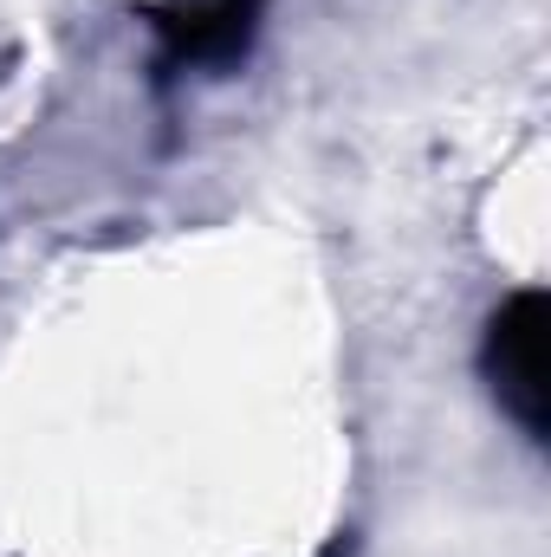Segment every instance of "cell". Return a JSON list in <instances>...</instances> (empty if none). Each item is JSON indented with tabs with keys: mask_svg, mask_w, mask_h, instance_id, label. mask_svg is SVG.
<instances>
[{
	"mask_svg": "<svg viewBox=\"0 0 551 557\" xmlns=\"http://www.w3.org/2000/svg\"><path fill=\"white\" fill-rule=\"evenodd\" d=\"M546 331H551L546 292H513L487 324V376H493L506 416L532 441H546Z\"/></svg>",
	"mask_w": 551,
	"mask_h": 557,
	"instance_id": "6da1fadb",
	"label": "cell"
},
{
	"mask_svg": "<svg viewBox=\"0 0 551 557\" xmlns=\"http://www.w3.org/2000/svg\"><path fill=\"white\" fill-rule=\"evenodd\" d=\"M260 7H267V0H175V7H156L149 26H156V39H162V72L234 65V59L254 46Z\"/></svg>",
	"mask_w": 551,
	"mask_h": 557,
	"instance_id": "7a4b0ae2",
	"label": "cell"
}]
</instances>
